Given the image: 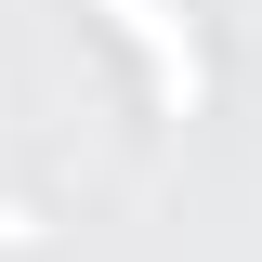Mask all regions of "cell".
<instances>
[{
    "label": "cell",
    "mask_w": 262,
    "mask_h": 262,
    "mask_svg": "<svg viewBox=\"0 0 262 262\" xmlns=\"http://www.w3.org/2000/svg\"><path fill=\"white\" fill-rule=\"evenodd\" d=\"M105 13H118V27L158 53V92H170V118H196V27L170 13V0H105Z\"/></svg>",
    "instance_id": "cell-1"
}]
</instances>
